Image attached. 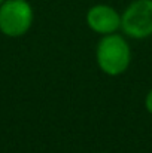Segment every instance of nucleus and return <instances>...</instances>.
I'll use <instances>...</instances> for the list:
<instances>
[{"instance_id": "obj_5", "label": "nucleus", "mask_w": 152, "mask_h": 153, "mask_svg": "<svg viewBox=\"0 0 152 153\" xmlns=\"http://www.w3.org/2000/svg\"><path fill=\"white\" fill-rule=\"evenodd\" d=\"M145 105H146V110L152 114V89L148 92V95L145 98Z\"/></svg>"}, {"instance_id": "obj_2", "label": "nucleus", "mask_w": 152, "mask_h": 153, "mask_svg": "<svg viewBox=\"0 0 152 153\" xmlns=\"http://www.w3.org/2000/svg\"><path fill=\"white\" fill-rule=\"evenodd\" d=\"M33 22V9L27 0H4L0 6V31L9 37H19Z\"/></svg>"}, {"instance_id": "obj_6", "label": "nucleus", "mask_w": 152, "mask_h": 153, "mask_svg": "<svg viewBox=\"0 0 152 153\" xmlns=\"http://www.w3.org/2000/svg\"><path fill=\"white\" fill-rule=\"evenodd\" d=\"M3 1H4V0H0V6H1V3H3Z\"/></svg>"}, {"instance_id": "obj_1", "label": "nucleus", "mask_w": 152, "mask_h": 153, "mask_svg": "<svg viewBox=\"0 0 152 153\" xmlns=\"http://www.w3.org/2000/svg\"><path fill=\"white\" fill-rule=\"evenodd\" d=\"M97 64L109 76L124 73L130 64L131 53L128 43L118 34H106L97 46Z\"/></svg>"}, {"instance_id": "obj_4", "label": "nucleus", "mask_w": 152, "mask_h": 153, "mask_svg": "<svg viewBox=\"0 0 152 153\" xmlns=\"http://www.w3.org/2000/svg\"><path fill=\"white\" fill-rule=\"evenodd\" d=\"M87 24L93 31L106 36L121 27V16L107 4H96L87 12Z\"/></svg>"}, {"instance_id": "obj_3", "label": "nucleus", "mask_w": 152, "mask_h": 153, "mask_svg": "<svg viewBox=\"0 0 152 153\" xmlns=\"http://www.w3.org/2000/svg\"><path fill=\"white\" fill-rule=\"evenodd\" d=\"M121 27L133 39L152 34V0H134L121 16Z\"/></svg>"}]
</instances>
